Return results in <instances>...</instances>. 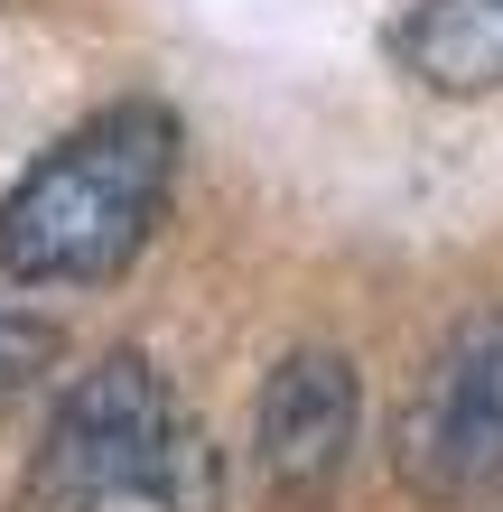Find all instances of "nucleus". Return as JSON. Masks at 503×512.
<instances>
[{
  "instance_id": "f257e3e1",
  "label": "nucleus",
  "mask_w": 503,
  "mask_h": 512,
  "mask_svg": "<svg viewBox=\"0 0 503 512\" xmlns=\"http://www.w3.org/2000/svg\"><path fill=\"white\" fill-rule=\"evenodd\" d=\"M177 187V122L159 103H122L0 196V270L28 289H94L131 270Z\"/></svg>"
},
{
  "instance_id": "f03ea898",
  "label": "nucleus",
  "mask_w": 503,
  "mask_h": 512,
  "mask_svg": "<svg viewBox=\"0 0 503 512\" xmlns=\"http://www.w3.org/2000/svg\"><path fill=\"white\" fill-rule=\"evenodd\" d=\"M215 457L177 419L159 364L112 354L47 419V447L28 466V512H205Z\"/></svg>"
},
{
  "instance_id": "7ed1b4c3",
  "label": "nucleus",
  "mask_w": 503,
  "mask_h": 512,
  "mask_svg": "<svg viewBox=\"0 0 503 512\" xmlns=\"http://www.w3.org/2000/svg\"><path fill=\"white\" fill-rule=\"evenodd\" d=\"M401 475L429 503L503 494V317L457 326L429 364L420 401L401 410Z\"/></svg>"
},
{
  "instance_id": "20e7f679",
  "label": "nucleus",
  "mask_w": 503,
  "mask_h": 512,
  "mask_svg": "<svg viewBox=\"0 0 503 512\" xmlns=\"http://www.w3.org/2000/svg\"><path fill=\"white\" fill-rule=\"evenodd\" d=\"M354 429H364V382H354V354L336 345H299L252 401V457L289 494L336 485L354 457Z\"/></svg>"
},
{
  "instance_id": "39448f33",
  "label": "nucleus",
  "mask_w": 503,
  "mask_h": 512,
  "mask_svg": "<svg viewBox=\"0 0 503 512\" xmlns=\"http://www.w3.org/2000/svg\"><path fill=\"white\" fill-rule=\"evenodd\" d=\"M392 56L429 94H503V0H420L392 28Z\"/></svg>"
},
{
  "instance_id": "423d86ee",
  "label": "nucleus",
  "mask_w": 503,
  "mask_h": 512,
  "mask_svg": "<svg viewBox=\"0 0 503 512\" xmlns=\"http://www.w3.org/2000/svg\"><path fill=\"white\" fill-rule=\"evenodd\" d=\"M47 364H56V326H47V317L0 308V401H19V391L38 382Z\"/></svg>"
}]
</instances>
